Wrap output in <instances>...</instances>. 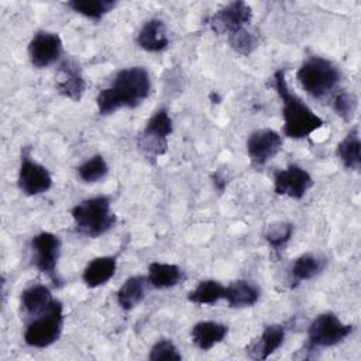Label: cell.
<instances>
[{"label":"cell","instance_id":"4316f807","mask_svg":"<svg viewBox=\"0 0 361 361\" xmlns=\"http://www.w3.org/2000/svg\"><path fill=\"white\" fill-rule=\"evenodd\" d=\"M109 173V165L103 155L96 154L78 166V176L86 183H96L106 178Z\"/></svg>","mask_w":361,"mask_h":361},{"label":"cell","instance_id":"4fadbf2b","mask_svg":"<svg viewBox=\"0 0 361 361\" xmlns=\"http://www.w3.org/2000/svg\"><path fill=\"white\" fill-rule=\"evenodd\" d=\"M313 186L310 173L299 165H289L285 169L276 171L274 175V190L276 195L289 196L292 199H302Z\"/></svg>","mask_w":361,"mask_h":361},{"label":"cell","instance_id":"cb8c5ba5","mask_svg":"<svg viewBox=\"0 0 361 361\" xmlns=\"http://www.w3.org/2000/svg\"><path fill=\"white\" fill-rule=\"evenodd\" d=\"M224 299L230 307H250L258 302L259 289L248 281L238 279L226 286Z\"/></svg>","mask_w":361,"mask_h":361},{"label":"cell","instance_id":"6da1fadb","mask_svg":"<svg viewBox=\"0 0 361 361\" xmlns=\"http://www.w3.org/2000/svg\"><path fill=\"white\" fill-rule=\"evenodd\" d=\"M149 90L151 79L145 68H123L114 75L110 85L97 93V110L102 116H109L123 107L135 109L148 97Z\"/></svg>","mask_w":361,"mask_h":361},{"label":"cell","instance_id":"277c9868","mask_svg":"<svg viewBox=\"0 0 361 361\" xmlns=\"http://www.w3.org/2000/svg\"><path fill=\"white\" fill-rule=\"evenodd\" d=\"M302 89L314 99L327 96L340 82L338 68L322 56H310L296 72Z\"/></svg>","mask_w":361,"mask_h":361},{"label":"cell","instance_id":"f1b7e54d","mask_svg":"<svg viewBox=\"0 0 361 361\" xmlns=\"http://www.w3.org/2000/svg\"><path fill=\"white\" fill-rule=\"evenodd\" d=\"M227 42L233 51L243 56L251 55L258 47V38L247 28H241L230 35H227Z\"/></svg>","mask_w":361,"mask_h":361},{"label":"cell","instance_id":"5b68a950","mask_svg":"<svg viewBox=\"0 0 361 361\" xmlns=\"http://www.w3.org/2000/svg\"><path fill=\"white\" fill-rule=\"evenodd\" d=\"M63 326V306L55 299L42 313L32 317L24 331V341L30 347L45 348L52 345L61 336Z\"/></svg>","mask_w":361,"mask_h":361},{"label":"cell","instance_id":"5bb4252c","mask_svg":"<svg viewBox=\"0 0 361 361\" xmlns=\"http://www.w3.org/2000/svg\"><path fill=\"white\" fill-rule=\"evenodd\" d=\"M58 72L59 79L55 85L58 93L73 102H80L86 90V82L82 76L79 63L73 59H66L61 63Z\"/></svg>","mask_w":361,"mask_h":361},{"label":"cell","instance_id":"9c48e42d","mask_svg":"<svg viewBox=\"0 0 361 361\" xmlns=\"http://www.w3.org/2000/svg\"><path fill=\"white\" fill-rule=\"evenodd\" d=\"M17 185L18 189L27 196H37L48 192L52 188V176L49 171L31 158L30 148H24L21 152Z\"/></svg>","mask_w":361,"mask_h":361},{"label":"cell","instance_id":"4dcf8cb0","mask_svg":"<svg viewBox=\"0 0 361 361\" xmlns=\"http://www.w3.org/2000/svg\"><path fill=\"white\" fill-rule=\"evenodd\" d=\"M148 358L151 361H180L182 355L169 338H161L152 345Z\"/></svg>","mask_w":361,"mask_h":361},{"label":"cell","instance_id":"603a6c76","mask_svg":"<svg viewBox=\"0 0 361 361\" xmlns=\"http://www.w3.org/2000/svg\"><path fill=\"white\" fill-rule=\"evenodd\" d=\"M336 155L345 169L358 171L361 168V141L357 126L337 144Z\"/></svg>","mask_w":361,"mask_h":361},{"label":"cell","instance_id":"ac0fdd59","mask_svg":"<svg viewBox=\"0 0 361 361\" xmlns=\"http://www.w3.org/2000/svg\"><path fill=\"white\" fill-rule=\"evenodd\" d=\"M117 258L113 255H103L93 258L85 267L82 279L87 288H99L107 283L116 274Z\"/></svg>","mask_w":361,"mask_h":361},{"label":"cell","instance_id":"2e32d148","mask_svg":"<svg viewBox=\"0 0 361 361\" xmlns=\"http://www.w3.org/2000/svg\"><path fill=\"white\" fill-rule=\"evenodd\" d=\"M137 45L147 52H161L169 45L166 27L162 20L151 18L144 23L137 35Z\"/></svg>","mask_w":361,"mask_h":361},{"label":"cell","instance_id":"7c38bea8","mask_svg":"<svg viewBox=\"0 0 361 361\" xmlns=\"http://www.w3.org/2000/svg\"><path fill=\"white\" fill-rule=\"evenodd\" d=\"M247 154L255 168L264 166L282 148V137L271 128L252 131L247 138Z\"/></svg>","mask_w":361,"mask_h":361},{"label":"cell","instance_id":"e0dca14e","mask_svg":"<svg viewBox=\"0 0 361 361\" xmlns=\"http://www.w3.org/2000/svg\"><path fill=\"white\" fill-rule=\"evenodd\" d=\"M326 264H327V259L319 254L306 252V254L299 255L293 261V264L289 269L290 286L295 288L299 283L314 278L324 269Z\"/></svg>","mask_w":361,"mask_h":361},{"label":"cell","instance_id":"8992f818","mask_svg":"<svg viewBox=\"0 0 361 361\" xmlns=\"http://www.w3.org/2000/svg\"><path fill=\"white\" fill-rule=\"evenodd\" d=\"M173 130L172 118L166 109H158L145 123L137 137L140 152L151 162L168 151V137Z\"/></svg>","mask_w":361,"mask_h":361},{"label":"cell","instance_id":"3957f363","mask_svg":"<svg viewBox=\"0 0 361 361\" xmlns=\"http://www.w3.org/2000/svg\"><path fill=\"white\" fill-rule=\"evenodd\" d=\"M71 214L75 223V230L90 238H97L106 234L117 221V217L111 210L110 197L104 195L82 200L72 207Z\"/></svg>","mask_w":361,"mask_h":361},{"label":"cell","instance_id":"30bf717a","mask_svg":"<svg viewBox=\"0 0 361 361\" xmlns=\"http://www.w3.org/2000/svg\"><path fill=\"white\" fill-rule=\"evenodd\" d=\"M252 18V8L245 1H231L214 11L207 24L219 35H230L245 28Z\"/></svg>","mask_w":361,"mask_h":361},{"label":"cell","instance_id":"d4e9b609","mask_svg":"<svg viewBox=\"0 0 361 361\" xmlns=\"http://www.w3.org/2000/svg\"><path fill=\"white\" fill-rule=\"evenodd\" d=\"M224 289L219 281L204 279L188 293V300L195 305H214L224 299Z\"/></svg>","mask_w":361,"mask_h":361},{"label":"cell","instance_id":"f546056e","mask_svg":"<svg viewBox=\"0 0 361 361\" xmlns=\"http://www.w3.org/2000/svg\"><path fill=\"white\" fill-rule=\"evenodd\" d=\"M358 107V99L354 93L348 92H340L336 94L333 102V109L338 117H341L344 121H351L355 116Z\"/></svg>","mask_w":361,"mask_h":361},{"label":"cell","instance_id":"ffe728a7","mask_svg":"<svg viewBox=\"0 0 361 361\" xmlns=\"http://www.w3.org/2000/svg\"><path fill=\"white\" fill-rule=\"evenodd\" d=\"M149 286L148 278L144 275H134L126 279V282L118 288L117 290V303L123 310H133L135 306H138L145 295L147 288Z\"/></svg>","mask_w":361,"mask_h":361},{"label":"cell","instance_id":"44dd1931","mask_svg":"<svg viewBox=\"0 0 361 361\" xmlns=\"http://www.w3.org/2000/svg\"><path fill=\"white\" fill-rule=\"evenodd\" d=\"M147 278L149 286L155 289H168L180 283L185 279V275L183 271L175 264L155 261L148 265Z\"/></svg>","mask_w":361,"mask_h":361},{"label":"cell","instance_id":"52a82bcc","mask_svg":"<svg viewBox=\"0 0 361 361\" xmlns=\"http://www.w3.org/2000/svg\"><path fill=\"white\" fill-rule=\"evenodd\" d=\"M351 333V324L343 323L333 312H324L317 314L309 324L305 348L312 351L316 348L333 347L344 341Z\"/></svg>","mask_w":361,"mask_h":361},{"label":"cell","instance_id":"d6986e66","mask_svg":"<svg viewBox=\"0 0 361 361\" xmlns=\"http://www.w3.org/2000/svg\"><path fill=\"white\" fill-rule=\"evenodd\" d=\"M228 333V327L223 323L204 320L193 324L190 330V337L193 344L203 351H207L221 343Z\"/></svg>","mask_w":361,"mask_h":361},{"label":"cell","instance_id":"7402d4cb","mask_svg":"<svg viewBox=\"0 0 361 361\" xmlns=\"http://www.w3.org/2000/svg\"><path fill=\"white\" fill-rule=\"evenodd\" d=\"M54 300L55 299L52 298L49 288L42 283H35L28 286L21 292V296H20L21 309L31 317L47 310Z\"/></svg>","mask_w":361,"mask_h":361},{"label":"cell","instance_id":"484cf974","mask_svg":"<svg viewBox=\"0 0 361 361\" xmlns=\"http://www.w3.org/2000/svg\"><path fill=\"white\" fill-rule=\"evenodd\" d=\"M116 4L117 1L114 0H71L66 3L75 13L94 21H99L104 14L111 11Z\"/></svg>","mask_w":361,"mask_h":361},{"label":"cell","instance_id":"7a4b0ae2","mask_svg":"<svg viewBox=\"0 0 361 361\" xmlns=\"http://www.w3.org/2000/svg\"><path fill=\"white\" fill-rule=\"evenodd\" d=\"M274 87L282 102V117H283V134L293 140H300L309 137L312 133L323 126V120L290 92L285 71L278 69L274 76Z\"/></svg>","mask_w":361,"mask_h":361},{"label":"cell","instance_id":"ba28073f","mask_svg":"<svg viewBox=\"0 0 361 361\" xmlns=\"http://www.w3.org/2000/svg\"><path fill=\"white\" fill-rule=\"evenodd\" d=\"M31 251L34 254V265L38 271L45 274L55 286H59L56 275V265L61 254V240L49 231H41L31 240Z\"/></svg>","mask_w":361,"mask_h":361},{"label":"cell","instance_id":"83f0119b","mask_svg":"<svg viewBox=\"0 0 361 361\" xmlns=\"http://www.w3.org/2000/svg\"><path fill=\"white\" fill-rule=\"evenodd\" d=\"M293 224L288 221H274L267 226L264 231V238L269 244V247L275 251H281L285 248L288 241L293 234Z\"/></svg>","mask_w":361,"mask_h":361},{"label":"cell","instance_id":"8fae6325","mask_svg":"<svg viewBox=\"0 0 361 361\" xmlns=\"http://www.w3.org/2000/svg\"><path fill=\"white\" fill-rule=\"evenodd\" d=\"M63 54L62 39L56 32L38 31L28 44V56L32 66L42 69L55 63Z\"/></svg>","mask_w":361,"mask_h":361},{"label":"cell","instance_id":"9a60e30c","mask_svg":"<svg viewBox=\"0 0 361 361\" xmlns=\"http://www.w3.org/2000/svg\"><path fill=\"white\" fill-rule=\"evenodd\" d=\"M283 340L285 327L281 324H268L262 333L245 347L247 357L251 360H267L283 344Z\"/></svg>","mask_w":361,"mask_h":361}]
</instances>
